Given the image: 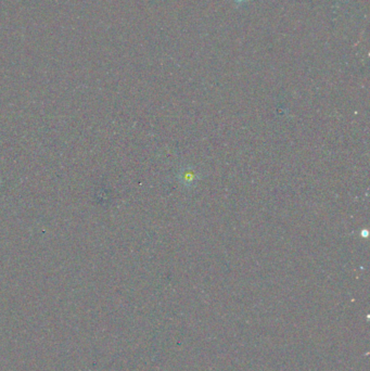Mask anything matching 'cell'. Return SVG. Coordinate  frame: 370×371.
I'll return each mask as SVG.
<instances>
[{"mask_svg": "<svg viewBox=\"0 0 370 371\" xmlns=\"http://www.w3.org/2000/svg\"><path fill=\"white\" fill-rule=\"evenodd\" d=\"M236 2L239 3V4H241V3H243V2H246V0H236Z\"/></svg>", "mask_w": 370, "mask_h": 371, "instance_id": "obj_1", "label": "cell"}]
</instances>
